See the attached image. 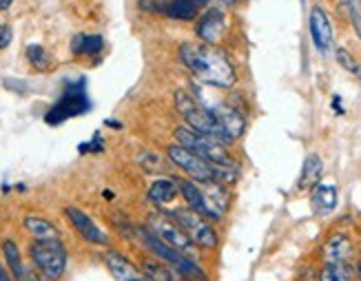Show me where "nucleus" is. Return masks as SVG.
Listing matches in <instances>:
<instances>
[{
  "mask_svg": "<svg viewBox=\"0 0 361 281\" xmlns=\"http://www.w3.org/2000/svg\"><path fill=\"white\" fill-rule=\"evenodd\" d=\"M104 49V38L100 34H75L71 40V54L78 58H96Z\"/></svg>",
  "mask_w": 361,
  "mask_h": 281,
  "instance_id": "obj_16",
  "label": "nucleus"
},
{
  "mask_svg": "<svg viewBox=\"0 0 361 281\" xmlns=\"http://www.w3.org/2000/svg\"><path fill=\"white\" fill-rule=\"evenodd\" d=\"M137 7L149 13H164V0H137Z\"/></svg>",
  "mask_w": 361,
  "mask_h": 281,
  "instance_id": "obj_29",
  "label": "nucleus"
},
{
  "mask_svg": "<svg viewBox=\"0 0 361 281\" xmlns=\"http://www.w3.org/2000/svg\"><path fill=\"white\" fill-rule=\"evenodd\" d=\"M211 115L215 118V122L219 124V129H222L231 142L235 139H240L246 131V118L238 111L235 106L231 104H215V106H209Z\"/></svg>",
  "mask_w": 361,
  "mask_h": 281,
  "instance_id": "obj_13",
  "label": "nucleus"
},
{
  "mask_svg": "<svg viewBox=\"0 0 361 281\" xmlns=\"http://www.w3.org/2000/svg\"><path fill=\"white\" fill-rule=\"evenodd\" d=\"M308 27H310V38H312V44L317 46V51L328 56L333 49V23L328 18V13L324 7L315 5L310 9V15H308Z\"/></svg>",
  "mask_w": 361,
  "mask_h": 281,
  "instance_id": "obj_11",
  "label": "nucleus"
},
{
  "mask_svg": "<svg viewBox=\"0 0 361 281\" xmlns=\"http://www.w3.org/2000/svg\"><path fill=\"white\" fill-rule=\"evenodd\" d=\"M215 3H219V5H224V7H235V5H240L242 0H215Z\"/></svg>",
  "mask_w": 361,
  "mask_h": 281,
  "instance_id": "obj_34",
  "label": "nucleus"
},
{
  "mask_svg": "<svg viewBox=\"0 0 361 281\" xmlns=\"http://www.w3.org/2000/svg\"><path fill=\"white\" fill-rule=\"evenodd\" d=\"M176 142L182 144L184 149L197 153L200 158H204L207 162H213V164H235V160L231 158V153L226 151V146L217 144L215 139L202 135L193 129L188 127H178L176 129Z\"/></svg>",
  "mask_w": 361,
  "mask_h": 281,
  "instance_id": "obj_7",
  "label": "nucleus"
},
{
  "mask_svg": "<svg viewBox=\"0 0 361 281\" xmlns=\"http://www.w3.org/2000/svg\"><path fill=\"white\" fill-rule=\"evenodd\" d=\"M173 102H176L178 113L182 115V120L186 122L188 129H193V131H197L202 135L215 139V142L222 144V146H231L233 144L231 139H228V135L222 129H219V124L211 115L209 106H204L191 91L178 89L176 96H173Z\"/></svg>",
  "mask_w": 361,
  "mask_h": 281,
  "instance_id": "obj_2",
  "label": "nucleus"
},
{
  "mask_svg": "<svg viewBox=\"0 0 361 281\" xmlns=\"http://www.w3.org/2000/svg\"><path fill=\"white\" fill-rule=\"evenodd\" d=\"M25 281H51V279H47L44 275H38V273H31V270H27V275H25Z\"/></svg>",
  "mask_w": 361,
  "mask_h": 281,
  "instance_id": "obj_32",
  "label": "nucleus"
},
{
  "mask_svg": "<svg viewBox=\"0 0 361 281\" xmlns=\"http://www.w3.org/2000/svg\"><path fill=\"white\" fill-rule=\"evenodd\" d=\"M29 257L40 275L47 279H60L67 270V251L65 244L58 239H36L29 246Z\"/></svg>",
  "mask_w": 361,
  "mask_h": 281,
  "instance_id": "obj_4",
  "label": "nucleus"
},
{
  "mask_svg": "<svg viewBox=\"0 0 361 281\" xmlns=\"http://www.w3.org/2000/svg\"><path fill=\"white\" fill-rule=\"evenodd\" d=\"M348 255H350V239L343 232H337V235H333L324 244L326 261H346Z\"/></svg>",
  "mask_w": 361,
  "mask_h": 281,
  "instance_id": "obj_22",
  "label": "nucleus"
},
{
  "mask_svg": "<svg viewBox=\"0 0 361 281\" xmlns=\"http://www.w3.org/2000/svg\"><path fill=\"white\" fill-rule=\"evenodd\" d=\"M166 215L173 220L188 237H191L193 244H197L200 248H207V251H213L219 244V237L215 228L209 224L207 217H202L200 213L191 211V208H176V211H166Z\"/></svg>",
  "mask_w": 361,
  "mask_h": 281,
  "instance_id": "obj_6",
  "label": "nucleus"
},
{
  "mask_svg": "<svg viewBox=\"0 0 361 281\" xmlns=\"http://www.w3.org/2000/svg\"><path fill=\"white\" fill-rule=\"evenodd\" d=\"M200 7L195 0H169V3H164V13L166 18L171 20H180V23H193L197 20L200 15Z\"/></svg>",
  "mask_w": 361,
  "mask_h": 281,
  "instance_id": "obj_17",
  "label": "nucleus"
},
{
  "mask_svg": "<svg viewBox=\"0 0 361 281\" xmlns=\"http://www.w3.org/2000/svg\"><path fill=\"white\" fill-rule=\"evenodd\" d=\"M178 186H180V195L184 197L188 208L200 213L202 217H207V220H213V213L209 211L207 199H204V193L197 186V182H193V180H180Z\"/></svg>",
  "mask_w": 361,
  "mask_h": 281,
  "instance_id": "obj_15",
  "label": "nucleus"
},
{
  "mask_svg": "<svg viewBox=\"0 0 361 281\" xmlns=\"http://www.w3.org/2000/svg\"><path fill=\"white\" fill-rule=\"evenodd\" d=\"M226 31V13L219 7H209L200 11L197 20H195V36L204 44H217L224 38Z\"/></svg>",
  "mask_w": 361,
  "mask_h": 281,
  "instance_id": "obj_10",
  "label": "nucleus"
},
{
  "mask_svg": "<svg viewBox=\"0 0 361 281\" xmlns=\"http://www.w3.org/2000/svg\"><path fill=\"white\" fill-rule=\"evenodd\" d=\"M0 281H11V275H9V270L0 263Z\"/></svg>",
  "mask_w": 361,
  "mask_h": 281,
  "instance_id": "obj_33",
  "label": "nucleus"
},
{
  "mask_svg": "<svg viewBox=\"0 0 361 281\" xmlns=\"http://www.w3.org/2000/svg\"><path fill=\"white\" fill-rule=\"evenodd\" d=\"M142 275L151 281H184L169 263L160 261H145L142 263Z\"/></svg>",
  "mask_w": 361,
  "mask_h": 281,
  "instance_id": "obj_24",
  "label": "nucleus"
},
{
  "mask_svg": "<svg viewBox=\"0 0 361 281\" xmlns=\"http://www.w3.org/2000/svg\"><path fill=\"white\" fill-rule=\"evenodd\" d=\"M104 263H106L109 273H111L118 281H142L145 279L142 270H140L129 257H124L118 251H106Z\"/></svg>",
  "mask_w": 361,
  "mask_h": 281,
  "instance_id": "obj_14",
  "label": "nucleus"
},
{
  "mask_svg": "<svg viewBox=\"0 0 361 281\" xmlns=\"http://www.w3.org/2000/svg\"><path fill=\"white\" fill-rule=\"evenodd\" d=\"M180 195V186L173 177H162V180H155L149 186V199L153 204H169Z\"/></svg>",
  "mask_w": 361,
  "mask_h": 281,
  "instance_id": "obj_19",
  "label": "nucleus"
},
{
  "mask_svg": "<svg viewBox=\"0 0 361 281\" xmlns=\"http://www.w3.org/2000/svg\"><path fill=\"white\" fill-rule=\"evenodd\" d=\"M65 215H67V220L71 222L73 230L80 235L85 242L89 244H96V246H109V237H106V232L91 220V217L80 211V208H73V206H67L65 208Z\"/></svg>",
  "mask_w": 361,
  "mask_h": 281,
  "instance_id": "obj_12",
  "label": "nucleus"
},
{
  "mask_svg": "<svg viewBox=\"0 0 361 281\" xmlns=\"http://www.w3.org/2000/svg\"><path fill=\"white\" fill-rule=\"evenodd\" d=\"M89 108H91V100L87 96L85 80H78V82L69 85L65 89V93L56 100V104L47 111L44 122L51 124V127H58V124H62V122L87 113Z\"/></svg>",
  "mask_w": 361,
  "mask_h": 281,
  "instance_id": "obj_5",
  "label": "nucleus"
},
{
  "mask_svg": "<svg viewBox=\"0 0 361 281\" xmlns=\"http://www.w3.org/2000/svg\"><path fill=\"white\" fill-rule=\"evenodd\" d=\"M348 13H350V20H353L357 36L361 38V0H348Z\"/></svg>",
  "mask_w": 361,
  "mask_h": 281,
  "instance_id": "obj_28",
  "label": "nucleus"
},
{
  "mask_svg": "<svg viewBox=\"0 0 361 281\" xmlns=\"http://www.w3.org/2000/svg\"><path fill=\"white\" fill-rule=\"evenodd\" d=\"M104 124H106L109 129H122V122L120 120H106Z\"/></svg>",
  "mask_w": 361,
  "mask_h": 281,
  "instance_id": "obj_35",
  "label": "nucleus"
},
{
  "mask_svg": "<svg viewBox=\"0 0 361 281\" xmlns=\"http://www.w3.org/2000/svg\"><path fill=\"white\" fill-rule=\"evenodd\" d=\"M350 277L353 270L346 261H328L319 275V281H350Z\"/></svg>",
  "mask_w": 361,
  "mask_h": 281,
  "instance_id": "obj_25",
  "label": "nucleus"
},
{
  "mask_svg": "<svg viewBox=\"0 0 361 281\" xmlns=\"http://www.w3.org/2000/svg\"><path fill=\"white\" fill-rule=\"evenodd\" d=\"M78 151H80V153H100L102 151V137L100 135H93L91 142L80 144V146H78Z\"/></svg>",
  "mask_w": 361,
  "mask_h": 281,
  "instance_id": "obj_30",
  "label": "nucleus"
},
{
  "mask_svg": "<svg viewBox=\"0 0 361 281\" xmlns=\"http://www.w3.org/2000/svg\"><path fill=\"white\" fill-rule=\"evenodd\" d=\"M322 173H324V162L317 153H310L308 158L304 160V166H302V175H300V186L302 191H308V189H315L322 180Z\"/></svg>",
  "mask_w": 361,
  "mask_h": 281,
  "instance_id": "obj_18",
  "label": "nucleus"
},
{
  "mask_svg": "<svg viewBox=\"0 0 361 281\" xmlns=\"http://www.w3.org/2000/svg\"><path fill=\"white\" fill-rule=\"evenodd\" d=\"M25 228L29 235H34V239H58L60 237L58 228L49 220H44V217H36V215L25 217Z\"/></svg>",
  "mask_w": 361,
  "mask_h": 281,
  "instance_id": "obj_21",
  "label": "nucleus"
},
{
  "mask_svg": "<svg viewBox=\"0 0 361 281\" xmlns=\"http://www.w3.org/2000/svg\"><path fill=\"white\" fill-rule=\"evenodd\" d=\"M357 75H359V80H361V69H359V73H357Z\"/></svg>",
  "mask_w": 361,
  "mask_h": 281,
  "instance_id": "obj_37",
  "label": "nucleus"
},
{
  "mask_svg": "<svg viewBox=\"0 0 361 281\" xmlns=\"http://www.w3.org/2000/svg\"><path fill=\"white\" fill-rule=\"evenodd\" d=\"M3 253H5V261H7V266H9L13 279H16V281H25L27 268H25L23 257H20V248L16 246V242L7 239V242L3 244Z\"/></svg>",
  "mask_w": 361,
  "mask_h": 281,
  "instance_id": "obj_23",
  "label": "nucleus"
},
{
  "mask_svg": "<svg viewBox=\"0 0 361 281\" xmlns=\"http://www.w3.org/2000/svg\"><path fill=\"white\" fill-rule=\"evenodd\" d=\"M166 158L169 162L178 166L182 173H186L193 182L204 184V182H215L213 177V162H207L204 158H200L197 153L184 149L182 144H171L166 149Z\"/></svg>",
  "mask_w": 361,
  "mask_h": 281,
  "instance_id": "obj_8",
  "label": "nucleus"
},
{
  "mask_svg": "<svg viewBox=\"0 0 361 281\" xmlns=\"http://www.w3.org/2000/svg\"><path fill=\"white\" fill-rule=\"evenodd\" d=\"M13 5V0H0V11H7Z\"/></svg>",
  "mask_w": 361,
  "mask_h": 281,
  "instance_id": "obj_36",
  "label": "nucleus"
},
{
  "mask_svg": "<svg viewBox=\"0 0 361 281\" xmlns=\"http://www.w3.org/2000/svg\"><path fill=\"white\" fill-rule=\"evenodd\" d=\"M135 235H137L140 242H142V246L147 248L149 253H153L158 259L169 263V266L173 268L184 281H209L207 273L197 266L195 259H191L188 255H184V253L176 251V248H171L169 244H164L160 237H155L147 226H137Z\"/></svg>",
  "mask_w": 361,
  "mask_h": 281,
  "instance_id": "obj_3",
  "label": "nucleus"
},
{
  "mask_svg": "<svg viewBox=\"0 0 361 281\" xmlns=\"http://www.w3.org/2000/svg\"><path fill=\"white\" fill-rule=\"evenodd\" d=\"M310 201H312V208H315L319 215L331 213L337 206V189L331 184H317L315 189H312Z\"/></svg>",
  "mask_w": 361,
  "mask_h": 281,
  "instance_id": "obj_20",
  "label": "nucleus"
},
{
  "mask_svg": "<svg viewBox=\"0 0 361 281\" xmlns=\"http://www.w3.org/2000/svg\"><path fill=\"white\" fill-rule=\"evenodd\" d=\"M335 56H337V62H339V65H341L343 69H346V71H350L353 75H357V73H359V69H361V67H359V62H357V60H355L346 49H337V54H335Z\"/></svg>",
  "mask_w": 361,
  "mask_h": 281,
  "instance_id": "obj_27",
  "label": "nucleus"
},
{
  "mask_svg": "<svg viewBox=\"0 0 361 281\" xmlns=\"http://www.w3.org/2000/svg\"><path fill=\"white\" fill-rule=\"evenodd\" d=\"M27 60L36 71H49V67H51V58L47 54L44 46H40V44L27 46Z\"/></svg>",
  "mask_w": 361,
  "mask_h": 281,
  "instance_id": "obj_26",
  "label": "nucleus"
},
{
  "mask_svg": "<svg viewBox=\"0 0 361 281\" xmlns=\"http://www.w3.org/2000/svg\"><path fill=\"white\" fill-rule=\"evenodd\" d=\"M11 40H13V31H11V27L0 23V49H7V46L11 44Z\"/></svg>",
  "mask_w": 361,
  "mask_h": 281,
  "instance_id": "obj_31",
  "label": "nucleus"
},
{
  "mask_svg": "<svg viewBox=\"0 0 361 281\" xmlns=\"http://www.w3.org/2000/svg\"><path fill=\"white\" fill-rule=\"evenodd\" d=\"M164 3H169V0H164Z\"/></svg>",
  "mask_w": 361,
  "mask_h": 281,
  "instance_id": "obj_39",
  "label": "nucleus"
},
{
  "mask_svg": "<svg viewBox=\"0 0 361 281\" xmlns=\"http://www.w3.org/2000/svg\"><path fill=\"white\" fill-rule=\"evenodd\" d=\"M142 281H151V279H147V277H145V279H142Z\"/></svg>",
  "mask_w": 361,
  "mask_h": 281,
  "instance_id": "obj_38",
  "label": "nucleus"
},
{
  "mask_svg": "<svg viewBox=\"0 0 361 281\" xmlns=\"http://www.w3.org/2000/svg\"><path fill=\"white\" fill-rule=\"evenodd\" d=\"M178 56L182 65L191 71L200 82L217 89H231L238 85V71L226 51L217 49L215 44L204 42H182Z\"/></svg>",
  "mask_w": 361,
  "mask_h": 281,
  "instance_id": "obj_1",
  "label": "nucleus"
},
{
  "mask_svg": "<svg viewBox=\"0 0 361 281\" xmlns=\"http://www.w3.org/2000/svg\"><path fill=\"white\" fill-rule=\"evenodd\" d=\"M155 237H160L164 244H169L171 248H176V251H180V253H184V255H188L193 251V242H191V237L186 235V232L171 220V217L166 215V211L164 213H153L151 217H149V226H147Z\"/></svg>",
  "mask_w": 361,
  "mask_h": 281,
  "instance_id": "obj_9",
  "label": "nucleus"
}]
</instances>
